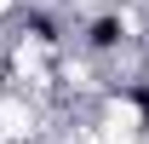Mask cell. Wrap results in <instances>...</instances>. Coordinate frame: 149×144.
<instances>
[{
	"instance_id": "1",
	"label": "cell",
	"mask_w": 149,
	"mask_h": 144,
	"mask_svg": "<svg viewBox=\"0 0 149 144\" xmlns=\"http://www.w3.org/2000/svg\"><path fill=\"white\" fill-rule=\"evenodd\" d=\"M86 40H92V46H115V40H120V23H115V18H97Z\"/></svg>"
}]
</instances>
